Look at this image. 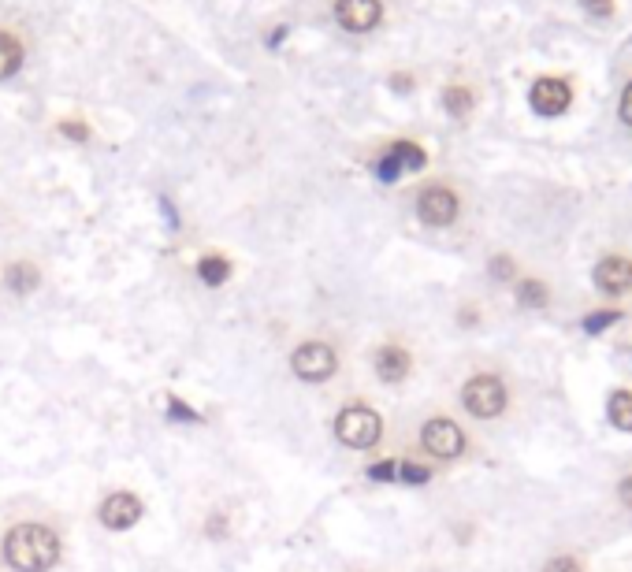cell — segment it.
Returning a JSON list of instances; mask_svg holds the SVG:
<instances>
[{"instance_id":"obj_15","label":"cell","mask_w":632,"mask_h":572,"mask_svg":"<svg viewBox=\"0 0 632 572\" xmlns=\"http://www.w3.org/2000/svg\"><path fill=\"white\" fill-rule=\"evenodd\" d=\"M198 275H201V283L224 286L227 279H231V260L220 257V253H209V257L198 260Z\"/></svg>"},{"instance_id":"obj_22","label":"cell","mask_w":632,"mask_h":572,"mask_svg":"<svg viewBox=\"0 0 632 572\" xmlns=\"http://www.w3.org/2000/svg\"><path fill=\"white\" fill-rule=\"evenodd\" d=\"M369 480H376V483L398 480V461H380V465H372L369 468Z\"/></svg>"},{"instance_id":"obj_3","label":"cell","mask_w":632,"mask_h":572,"mask_svg":"<svg viewBox=\"0 0 632 572\" xmlns=\"http://www.w3.org/2000/svg\"><path fill=\"white\" fill-rule=\"evenodd\" d=\"M290 368L305 383H328L339 372V357H335L328 342H302L298 350L290 353Z\"/></svg>"},{"instance_id":"obj_28","label":"cell","mask_w":632,"mask_h":572,"mask_svg":"<svg viewBox=\"0 0 632 572\" xmlns=\"http://www.w3.org/2000/svg\"><path fill=\"white\" fill-rule=\"evenodd\" d=\"M618 498H621V506L632 509V476H625V480L618 483Z\"/></svg>"},{"instance_id":"obj_2","label":"cell","mask_w":632,"mask_h":572,"mask_svg":"<svg viewBox=\"0 0 632 572\" xmlns=\"http://www.w3.org/2000/svg\"><path fill=\"white\" fill-rule=\"evenodd\" d=\"M335 435H339V442L350 446V450H369V446L380 442L383 420L369 405H346L343 413L335 416Z\"/></svg>"},{"instance_id":"obj_23","label":"cell","mask_w":632,"mask_h":572,"mask_svg":"<svg viewBox=\"0 0 632 572\" xmlns=\"http://www.w3.org/2000/svg\"><path fill=\"white\" fill-rule=\"evenodd\" d=\"M543 572H584V569H580L577 558H569V554H558V558H551L547 565H543Z\"/></svg>"},{"instance_id":"obj_11","label":"cell","mask_w":632,"mask_h":572,"mask_svg":"<svg viewBox=\"0 0 632 572\" xmlns=\"http://www.w3.org/2000/svg\"><path fill=\"white\" fill-rule=\"evenodd\" d=\"M380 0H339L335 4V19H339V26H346L350 34H365V30H372V26L380 23Z\"/></svg>"},{"instance_id":"obj_26","label":"cell","mask_w":632,"mask_h":572,"mask_svg":"<svg viewBox=\"0 0 632 572\" xmlns=\"http://www.w3.org/2000/svg\"><path fill=\"white\" fill-rule=\"evenodd\" d=\"M584 8H588L592 15H599V19H603V15L614 12V0H584Z\"/></svg>"},{"instance_id":"obj_8","label":"cell","mask_w":632,"mask_h":572,"mask_svg":"<svg viewBox=\"0 0 632 572\" xmlns=\"http://www.w3.org/2000/svg\"><path fill=\"white\" fill-rule=\"evenodd\" d=\"M424 164H428V156H424L421 145L395 142V145H391V153H387L380 164H376V175H380L383 182H395L402 171H421Z\"/></svg>"},{"instance_id":"obj_16","label":"cell","mask_w":632,"mask_h":572,"mask_svg":"<svg viewBox=\"0 0 632 572\" xmlns=\"http://www.w3.org/2000/svg\"><path fill=\"white\" fill-rule=\"evenodd\" d=\"M23 64V45L12 34H0V78H12Z\"/></svg>"},{"instance_id":"obj_12","label":"cell","mask_w":632,"mask_h":572,"mask_svg":"<svg viewBox=\"0 0 632 572\" xmlns=\"http://www.w3.org/2000/svg\"><path fill=\"white\" fill-rule=\"evenodd\" d=\"M372 364H376V376L383 379V383H402V379L409 376V353L402 350V346H395V342H387V346H380L376 350V357H372Z\"/></svg>"},{"instance_id":"obj_6","label":"cell","mask_w":632,"mask_h":572,"mask_svg":"<svg viewBox=\"0 0 632 572\" xmlns=\"http://www.w3.org/2000/svg\"><path fill=\"white\" fill-rule=\"evenodd\" d=\"M101 524H105L108 532H127V528H134L138 520H142V498L131 491H116L108 494L105 502H101Z\"/></svg>"},{"instance_id":"obj_19","label":"cell","mask_w":632,"mask_h":572,"mask_svg":"<svg viewBox=\"0 0 632 572\" xmlns=\"http://www.w3.org/2000/svg\"><path fill=\"white\" fill-rule=\"evenodd\" d=\"M618 320H621L618 309H599L592 312V316H584V331H588V335H599V331H606V327L618 324Z\"/></svg>"},{"instance_id":"obj_27","label":"cell","mask_w":632,"mask_h":572,"mask_svg":"<svg viewBox=\"0 0 632 572\" xmlns=\"http://www.w3.org/2000/svg\"><path fill=\"white\" fill-rule=\"evenodd\" d=\"M621 119L632 127V82L625 86V93H621Z\"/></svg>"},{"instance_id":"obj_20","label":"cell","mask_w":632,"mask_h":572,"mask_svg":"<svg viewBox=\"0 0 632 572\" xmlns=\"http://www.w3.org/2000/svg\"><path fill=\"white\" fill-rule=\"evenodd\" d=\"M428 480H432V472H428L424 465L398 461V483H413V487H417V483H428Z\"/></svg>"},{"instance_id":"obj_25","label":"cell","mask_w":632,"mask_h":572,"mask_svg":"<svg viewBox=\"0 0 632 572\" xmlns=\"http://www.w3.org/2000/svg\"><path fill=\"white\" fill-rule=\"evenodd\" d=\"M60 134L75 138V142H86V138H90V130L82 127V123H60Z\"/></svg>"},{"instance_id":"obj_13","label":"cell","mask_w":632,"mask_h":572,"mask_svg":"<svg viewBox=\"0 0 632 572\" xmlns=\"http://www.w3.org/2000/svg\"><path fill=\"white\" fill-rule=\"evenodd\" d=\"M38 279H41L38 268L27 264V260H15V264H8V272H4V283H8L12 294H30L38 286Z\"/></svg>"},{"instance_id":"obj_10","label":"cell","mask_w":632,"mask_h":572,"mask_svg":"<svg viewBox=\"0 0 632 572\" xmlns=\"http://www.w3.org/2000/svg\"><path fill=\"white\" fill-rule=\"evenodd\" d=\"M595 286L610 294V298H618V294H629L632 290V260L629 257H603L595 264Z\"/></svg>"},{"instance_id":"obj_5","label":"cell","mask_w":632,"mask_h":572,"mask_svg":"<svg viewBox=\"0 0 632 572\" xmlns=\"http://www.w3.org/2000/svg\"><path fill=\"white\" fill-rule=\"evenodd\" d=\"M421 442H424V450H428V454L443 457V461L465 454V435H461V428L454 424V420H447V416H435V420H428V424L421 428Z\"/></svg>"},{"instance_id":"obj_4","label":"cell","mask_w":632,"mask_h":572,"mask_svg":"<svg viewBox=\"0 0 632 572\" xmlns=\"http://www.w3.org/2000/svg\"><path fill=\"white\" fill-rule=\"evenodd\" d=\"M461 402L476 420H491L506 409V387H502L499 376H473L461 390Z\"/></svg>"},{"instance_id":"obj_17","label":"cell","mask_w":632,"mask_h":572,"mask_svg":"<svg viewBox=\"0 0 632 572\" xmlns=\"http://www.w3.org/2000/svg\"><path fill=\"white\" fill-rule=\"evenodd\" d=\"M547 301H551V294L540 279H521V286H517V305L521 309H543Z\"/></svg>"},{"instance_id":"obj_14","label":"cell","mask_w":632,"mask_h":572,"mask_svg":"<svg viewBox=\"0 0 632 572\" xmlns=\"http://www.w3.org/2000/svg\"><path fill=\"white\" fill-rule=\"evenodd\" d=\"M606 413H610V424H614V428L632 435V390H614Z\"/></svg>"},{"instance_id":"obj_9","label":"cell","mask_w":632,"mask_h":572,"mask_svg":"<svg viewBox=\"0 0 632 572\" xmlns=\"http://www.w3.org/2000/svg\"><path fill=\"white\" fill-rule=\"evenodd\" d=\"M569 101H573V93H569V86L562 78H540V82L532 86V93H528V104H532L540 116H562L569 108Z\"/></svg>"},{"instance_id":"obj_18","label":"cell","mask_w":632,"mask_h":572,"mask_svg":"<svg viewBox=\"0 0 632 572\" xmlns=\"http://www.w3.org/2000/svg\"><path fill=\"white\" fill-rule=\"evenodd\" d=\"M443 104H447L450 116H465V112L473 108V93L465 90V86H450V90L443 93Z\"/></svg>"},{"instance_id":"obj_24","label":"cell","mask_w":632,"mask_h":572,"mask_svg":"<svg viewBox=\"0 0 632 572\" xmlns=\"http://www.w3.org/2000/svg\"><path fill=\"white\" fill-rule=\"evenodd\" d=\"M168 402H172V405H168V413H172L175 420H190V424H198V420H201V416L194 413V409H190V405H183V402H179V398H168Z\"/></svg>"},{"instance_id":"obj_21","label":"cell","mask_w":632,"mask_h":572,"mask_svg":"<svg viewBox=\"0 0 632 572\" xmlns=\"http://www.w3.org/2000/svg\"><path fill=\"white\" fill-rule=\"evenodd\" d=\"M488 272L495 275L499 283H514V260H510V257H495L488 264Z\"/></svg>"},{"instance_id":"obj_7","label":"cell","mask_w":632,"mask_h":572,"mask_svg":"<svg viewBox=\"0 0 632 572\" xmlns=\"http://www.w3.org/2000/svg\"><path fill=\"white\" fill-rule=\"evenodd\" d=\"M417 216H421L428 227H450L458 220V197L450 194L447 186H428L421 197H417Z\"/></svg>"},{"instance_id":"obj_1","label":"cell","mask_w":632,"mask_h":572,"mask_svg":"<svg viewBox=\"0 0 632 572\" xmlns=\"http://www.w3.org/2000/svg\"><path fill=\"white\" fill-rule=\"evenodd\" d=\"M4 561L15 572H49L60 561V539L45 524H15L4 535Z\"/></svg>"}]
</instances>
